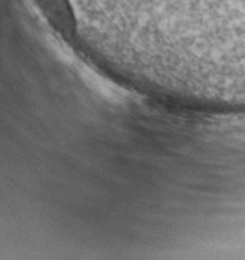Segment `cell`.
I'll list each match as a JSON object with an SVG mask.
<instances>
[{"label":"cell","mask_w":245,"mask_h":260,"mask_svg":"<svg viewBox=\"0 0 245 260\" xmlns=\"http://www.w3.org/2000/svg\"><path fill=\"white\" fill-rule=\"evenodd\" d=\"M35 2L50 25L66 41H72L75 38L76 25L69 0H35Z\"/></svg>","instance_id":"obj_1"}]
</instances>
